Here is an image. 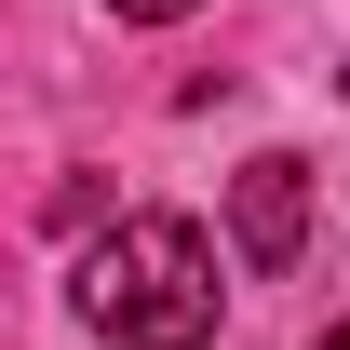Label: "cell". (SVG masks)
Listing matches in <instances>:
<instances>
[{
	"mask_svg": "<svg viewBox=\"0 0 350 350\" xmlns=\"http://www.w3.org/2000/svg\"><path fill=\"white\" fill-rule=\"evenodd\" d=\"M81 310L108 323V337H135V350L216 337V243H202L189 216H122L81 256Z\"/></svg>",
	"mask_w": 350,
	"mask_h": 350,
	"instance_id": "obj_1",
	"label": "cell"
},
{
	"mask_svg": "<svg viewBox=\"0 0 350 350\" xmlns=\"http://www.w3.org/2000/svg\"><path fill=\"white\" fill-rule=\"evenodd\" d=\"M229 216H243V256H256V269H283V256H297V229H310V175L269 148V162H243Z\"/></svg>",
	"mask_w": 350,
	"mask_h": 350,
	"instance_id": "obj_2",
	"label": "cell"
},
{
	"mask_svg": "<svg viewBox=\"0 0 350 350\" xmlns=\"http://www.w3.org/2000/svg\"><path fill=\"white\" fill-rule=\"evenodd\" d=\"M108 14H135V27H162V14H189V0H108Z\"/></svg>",
	"mask_w": 350,
	"mask_h": 350,
	"instance_id": "obj_3",
	"label": "cell"
},
{
	"mask_svg": "<svg viewBox=\"0 0 350 350\" xmlns=\"http://www.w3.org/2000/svg\"><path fill=\"white\" fill-rule=\"evenodd\" d=\"M310 350H350V323H323V337H310Z\"/></svg>",
	"mask_w": 350,
	"mask_h": 350,
	"instance_id": "obj_4",
	"label": "cell"
}]
</instances>
